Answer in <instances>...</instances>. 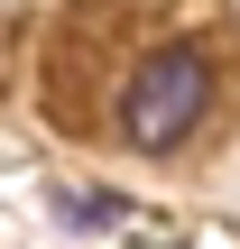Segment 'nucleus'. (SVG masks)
I'll list each match as a JSON object with an SVG mask.
<instances>
[{
    "mask_svg": "<svg viewBox=\"0 0 240 249\" xmlns=\"http://www.w3.org/2000/svg\"><path fill=\"white\" fill-rule=\"evenodd\" d=\"M213 92H222V65H213V46L176 37V46L139 55V74H129V92H120V139H129L139 157H166V148H185V139L203 129Z\"/></svg>",
    "mask_w": 240,
    "mask_h": 249,
    "instance_id": "f257e3e1",
    "label": "nucleus"
}]
</instances>
